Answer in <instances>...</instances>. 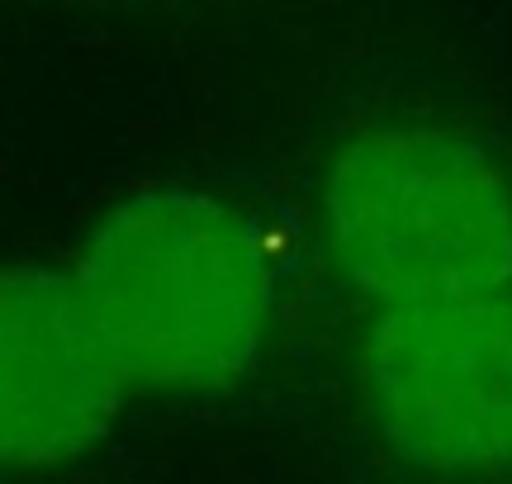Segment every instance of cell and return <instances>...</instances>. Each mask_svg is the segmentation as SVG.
Instances as JSON below:
<instances>
[{"label": "cell", "instance_id": "1", "mask_svg": "<svg viewBox=\"0 0 512 484\" xmlns=\"http://www.w3.org/2000/svg\"><path fill=\"white\" fill-rule=\"evenodd\" d=\"M72 276L133 385L223 390L266 352L271 247L252 214L223 195L133 190L86 233Z\"/></svg>", "mask_w": 512, "mask_h": 484}, {"label": "cell", "instance_id": "2", "mask_svg": "<svg viewBox=\"0 0 512 484\" xmlns=\"http://www.w3.org/2000/svg\"><path fill=\"white\" fill-rule=\"evenodd\" d=\"M318 224L375 309L512 285V181L456 129L384 124L347 138L323 171Z\"/></svg>", "mask_w": 512, "mask_h": 484}, {"label": "cell", "instance_id": "3", "mask_svg": "<svg viewBox=\"0 0 512 484\" xmlns=\"http://www.w3.org/2000/svg\"><path fill=\"white\" fill-rule=\"evenodd\" d=\"M361 385L403 466L456 484L512 475V285L380 304Z\"/></svg>", "mask_w": 512, "mask_h": 484}, {"label": "cell", "instance_id": "4", "mask_svg": "<svg viewBox=\"0 0 512 484\" xmlns=\"http://www.w3.org/2000/svg\"><path fill=\"white\" fill-rule=\"evenodd\" d=\"M128 385L72 271L0 266V470L86 456L114 428Z\"/></svg>", "mask_w": 512, "mask_h": 484}]
</instances>
